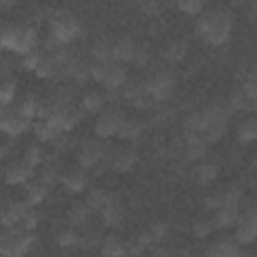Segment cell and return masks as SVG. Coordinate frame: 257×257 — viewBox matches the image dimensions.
<instances>
[{"label":"cell","mask_w":257,"mask_h":257,"mask_svg":"<svg viewBox=\"0 0 257 257\" xmlns=\"http://www.w3.org/2000/svg\"><path fill=\"white\" fill-rule=\"evenodd\" d=\"M8 155V147L6 145H0V159H4Z\"/></svg>","instance_id":"39"},{"label":"cell","mask_w":257,"mask_h":257,"mask_svg":"<svg viewBox=\"0 0 257 257\" xmlns=\"http://www.w3.org/2000/svg\"><path fill=\"white\" fill-rule=\"evenodd\" d=\"M137 48H139V44L133 38H128V36L112 40V62L122 64V66L133 62L135 54H137Z\"/></svg>","instance_id":"10"},{"label":"cell","mask_w":257,"mask_h":257,"mask_svg":"<svg viewBox=\"0 0 257 257\" xmlns=\"http://www.w3.org/2000/svg\"><path fill=\"white\" fill-rule=\"evenodd\" d=\"M124 217H126L124 205H122L114 195H112V197L108 199V203L100 209V219H102V223H104L106 227H120L122 221H124Z\"/></svg>","instance_id":"11"},{"label":"cell","mask_w":257,"mask_h":257,"mask_svg":"<svg viewBox=\"0 0 257 257\" xmlns=\"http://www.w3.org/2000/svg\"><path fill=\"white\" fill-rule=\"evenodd\" d=\"M237 139H239L243 145H249V143H253V141L257 139V120H255L253 116L245 118V120L239 124V128H237Z\"/></svg>","instance_id":"24"},{"label":"cell","mask_w":257,"mask_h":257,"mask_svg":"<svg viewBox=\"0 0 257 257\" xmlns=\"http://www.w3.org/2000/svg\"><path fill=\"white\" fill-rule=\"evenodd\" d=\"M38 60H40V52H38V50H36V52H30V54H26V56H22V66H24V70L34 72L36 66H38Z\"/></svg>","instance_id":"35"},{"label":"cell","mask_w":257,"mask_h":257,"mask_svg":"<svg viewBox=\"0 0 257 257\" xmlns=\"http://www.w3.org/2000/svg\"><path fill=\"white\" fill-rule=\"evenodd\" d=\"M110 197H112V195H110L108 191H104V189H92V191L86 195L84 203H86V207L90 209V213H100V209L108 203Z\"/></svg>","instance_id":"22"},{"label":"cell","mask_w":257,"mask_h":257,"mask_svg":"<svg viewBox=\"0 0 257 257\" xmlns=\"http://www.w3.org/2000/svg\"><path fill=\"white\" fill-rule=\"evenodd\" d=\"M38 32L32 26L24 24H6L0 28V50H10L20 56L36 52Z\"/></svg>","instance_id":"2"},{"label":"cell","mask_w":257,"mask_h":257,"mask_svg":"<svg viewBox=\"0 0 257 257\" xmlns=\"http://www.w3.org/2000/svg\"><path fill=\"white\" fill-rule=\"evenodd\" d=\"M183 155L187 161L193 163H201L207 159L209 155V143L199 137V135H187L185 137V147H183Z\"/></svg>","instance_id":"9"},{"label":"cell","mask_w":257,"mask_h":257,"mask_svg":"<svg viewBox=\"0 0 257 257\" xmlns=\"http://www.w3.org/2000/svg\"><path fill=\"white\" fill-rule=\"evenodd\" d=\"M90 209L86 207V203L82 201V203H74L72 207H70V211H68V219H70V223L74 225V227H82V225H86V221L90 219Z\"/></svg>","instance_id":"25"},{"label":"cell","mask_w":257,"mask_h":257,"mask_svg":"<svg viewBox=\"0 0 257 257\" xmlns=\"http://www.w3.org/2000/svg\"><path fill=\"white\" fill-rule=\"evenodd\" d=\"M257 237V215H255V209H245L241 211V217L235 225V243L243 249L247 245H253Z\"/></svg>","instance_id":"5"},{"label":"cell","mask_w":257,"mask_h":257,"mask_svg":"<svg viewBox=\"0 0 257 257\" xmlns=\"http://www.w3.org/2000/svg\"><path fill=\"white\" fill-rule=\"evenodd\" d=\"M143 255H145V251L137 243H126V249L120 257H143Z\"/></svg>","instance_id":"37"},{"label":"cell","mask_w":257,"mask_h":257,"mask_svg":"<svg viewBox=\"0 0 257 257\" xmlns=\"http://www.w3.org/2000/svg\"><path fill=\"white\" fill-rule=\"evenodd\" d=\"M24 167H28L32 173L40 167V163H42V149L38 147V145H30L26 151H24V157H22V161H20Z\"/></svg>","instance_id":"27"},{"label":"cell","mask_w":257,"mask_h":257,"mask_svg":"<svg viewBox=\"0 0 257 257\" xmlns=\"http://www.w3.org/2000/svg\"><path fill=\"white\" fill-rule=\"evenodd\" d=\"M6 112H8V108H6V106H2V104H0V120H2V118H4V114H6Z\"/></svg>","instance_id":"40"},{"label":"cell","mask_w":257,"mask_h":257,"mask_svg":"<svg viewBox=\"0 0 257 257\" xmlns=\"http://www.w3.org/2000/svg\"><path fill=\"white\" fill-rule=\"evenodd\" d=\"M151 62V48L145 46V44H139L137 48V54H135V60L133 64H139V66H147Z\"/></svg>","instance_id":"33"},{"label":"cell","mask_w":257,"mask_h":257,"mask_svg":"<svg viewBox=\"0 0 257 257\" xmlns=\"http://www.w3.org/2000/svg\"><path fill=\"white\" fill-rule=\"evenodd\" d=\"M122 118H124V116L120 114V110H116V108H104V110L96 116V120H94V135L100 137V139L116 137Z\"/></svg>","instance_id":"7"},{"label":"cell","mask_w":257,"mask_h":257,"mask_svg":"<svg viewBox=\"0 0 257 257\" xmlns=\"http://www.w3.org/2000/svg\"><path fill=\"white\" fill-rule=\"evenodd\" d=\"M34 74L40 76V78H46V80L56 78V76H60V66H58V62L52 54L44 52V54H40V60H38V66H36Z\"/></svg>","instance_id":"17"},{"label":"cell","mask_w":257,"mask_h":257,"mask_svg":"<svg viewBox=\"0 0 257 257\" xmlns=\"http://www.w3.org/2000/svg\"><path fill=\"white\" fill-rule=\"evenodd\" d=\"M213 231H215L213 219H199V221L193 225V235H195L197 239H209Z\"/></svg>","instance_id":"31"},{"label":"cell","mask_w":257,"mask_h":257,"mask_svg":"<svg viewBox=\"0 0 257 257\" xmlns=\"http://www.w3.org/2000/svg\"><path fill=\"white\" fill-rule=\"evenodd\" d=\"M76 159H78V169L90 171V169H94L98 163H102V159H104V145H102L100 141L86 139V141L78 147Z\"/></svg>","instance_id":"6"},{"label":"cell","mask_w":257,"mask_h":257,"mask_svg":"<svg viewBox=\"0 0 257 257\" xmlns=\"http://www.w3.org/2000/svg\"><path fill=\"white\" fill-rule=\"evenodd\" d=\"M32 126V122L24 116H20L16 110H10L4 114V118L0 120V133H4L6 137H20L24 133H28Z\"/></svg>","instance_id":"8"},{"label":"cell","mask_w":257,"mask_h":257,"mask_svg":"<svg viewBox=\"0 0 257 257\" xmlns=\"http://www.w3.org/2000/svg\"><path fill=\"white\" fill-rule=\"evenodd\" d=\"M149 257H169V253L165 249H155V251H151Z\"/></svg>","instance_id":"38"},{"label":"cell","mask_w":257,"mask_h":257,"mask_svg":"<svg viewBox=\"0 0 257 257\" xmlns=\"http://www.w3.org/2000/svg\"><path fill=\"white\" fill-rule=\"evenodd\" d=\"M60 183H62V187H64L66 193L78 195V193H82V191L86 189L88 177H86V171H82V169H72V171L60 175Z\"/></svg>","instance_id":"12"},{"label":"cell","mask_w":257,"mask_h":257,"mask_svg":"<svg viewBox=\"0 0 257 257\" xmlns=\"http://www.w3.org/2000/svg\"><path fill=\"white\" fill-rule=\"evenodd\" d=\"M241 255L243 249L233 239H217L205 251V257H241Z\"/></svg>","instance_id":"13"},{"label":"cell","mask_w":257,"mask_h":257,"mask_svg":"<svg viewBox=\"0 0 257 257\" xmlns=\"http://www.w3.org/2000/svg\"><path fill=\"white\" fill-rule=\"evenodd\" d=\"M223 201H225V193H223V191H215V193H209V195L205 197V207L215 213L217 209L223 207Z\"/></svg>","instance_id":"32"},{"label":"cell","mask_w":257,"mask_h":257,"mask_svg":"<svg viewBox=\"0 0 257 257\" xmlns=\"http://www.w3.org/2000/svg\"><path fill=\"white\" fill-rule=\"evenodd\" d=\"M163 56H165L167 62H173V64L181 62V60L187 56V42H185V40H173V42L165 48Z\"/></svg>","instance_id":"23"},{"label":"cell","mask_w":257,"mask_h":257,"mask_svg":"<svg viewBox=\"0 0 257 257\" xmlns=\"http://www.w3.org/2000/svg\"><path fill=\"white\" fill-rule=\"evenodd\" d=\"M149 233H151V237L155 239V243L159 245L165 237H167V233H169V227H167V223H155L151 229H149Z\"/></svg>","instance_id":"34"},{"label":"cell","mask_w":257,"mask_h":257,"mask_svg":"<svg viewBox=\"0 0 257 257\" xmlns=\"http://www.w3.org/2000/svg\"><path fill=\"white\" fill-rule=\"evenodd\" d=\"M98 247H100V253H98L100 257H120L126 249V243L116 235H106L98 243Z\"/></svg>","instance_id":"18"},{"label":"cell","mask_w":257,"mask_h":257,"mask_svg":"<svg viewBox=\"0 0 257 257\" xmlns=\"http://www.w3.org/2000/svg\"><path fill=\"white\" fill-rule=\"evenodd\" d=\"M219 175V165L215 161H201L195 169V177H197V183L199 185H211Z\"/></svg>","instance_id":"20"},{"label":"cell","mask_w":257,"mask_h":257,"mask_svg":"<svg viewBox=\"0 0 257 257\" xmlns=\"http://www.w3.org/2000/svg\"><path fill=\"white\" fill-rule=\"evenodd\" d=\"M92 60L98 62H112V40H98L92 46Z\"/></svg>","instance_id":"26"},{"label":"cell","mask_w":257,"mask_h":257,"mask_svg":"<svg viewBox=\"0 0 257 257\" xmlns=\"http://www.w3.org/2000/svg\"><path fill=\"white\" fill-rule=\"evenodd\" d=\"M80 104H82V110L84 112H90V114H96L98 116L106 108V96L100 90H88L80 98Z\"/></svg>","instance_id":"16"},{"label":"cell","mask_w":257,"mask_h":257,"mask_svg":"<svg viewBox=\"0 0 257 257\" xmlns=\"http://www.w3.org/2000/svg\"><path fill=\"white\" fill-rule=\"evenodd\" d=\"M24 187H26V199H24V201H26L30 207H36L38 203H42V201L48 197V191H50V189L44 187L38 179H30Z\"/></svg>","instance_id":"19"},{"label":"cell","mask_w":257,"mask_h":257,"mask_svg":"<svg viewBox=\"0 0 257 257\" xmlns=\"http://www.w3.org/2000/svg\"><path fill=\"white\" fill-rule=\"evenodd\" d=\"M128 76H126V68L122 64H116V62H110L108 66V72L102 80V86L108 90V92H120V88L126 84Z\"/></svg>","instance_id":"14"},{"label":"cell","mask_w":257,"mask_h":257,"mask_svg":"<svg viewBox=\"0 0 257 257\" xmlns=\"http://www.w3.org/2000/svg\"><path fill=\"white\" fill-rule=\"evenodd\" d=\"M175 86H177V80L173 76V72L169 70H157L155 74H151L147 80H145V88L147 92L151 94V98L155 100V104L159 102H167L173 92H175Z\"/></svg>","instance_id":"4"},{"label":"cell","mask_w":257,"mask_h":257,"mask_svg":"<svg viewBox=\"0 0 257 257\" xmlns=\"http://www.w3.org/2000/svg\"><path fill=\"white\" fill-rule=\"evenodd\" d=\"M82 32L80 20L70 12V10H56L50 16V30H48V38H52L54 42H58L60 46H68L70 42H74Z\"/></svg>","instance_id":"3"},{"label":"cell","mask_w":257,"mask_h":257,"mask_svg":"<svg viewBox=\"0 0 257 257\" xmlns=\"http://www.w3.org/2000/svg\"><path fill=\"white\" fill-rule=\"evenodd\" d=\"M141 10L145 12V16H161L163 4H161V2H145V4L141 6Z\"/></svg>","instance_id":"36"},{"label":"cell","mask_w":257,"mask_h":257,"mask_svg":"<svg viewBox=\"0 0 257 257\" xmlns=\"http://www.w3.org/2000/svg\"><path fill=\"white\" fill-rule=\"evenodd\" d=\"M32 177H34V173H32L28 167H24L22 163H12V165L4 171V181H6L8 185H12V187H16V185H26Z\"/></svg>","instance_id":"15"},{"label":"cell","mask_w":257,"mask_h":257,"mask_svg":"<svg viewBox=\"0 0 257 257\" xmlns=\"http://www.w3.org/2000/svg\"><path fill=\"white\" fill-rule=\"evenodd\" d=\"M233 32V18L223 8L203 10L197 20V34L211 46H223Z\"/></svg>","instance_id":"1"},{"label":"cell","mask_w":257,"mask_h":257,"mask_svg":"<svg viewBox=\"0 0 257 257\" xmlns=\"http://www.w3.org/2000/svg\"><path fill=\"white\" fill-rule=\"evenodd\" d=\"M16 100V80H0V104L10 106Z\"/></svg>","instance_id":"28"},{"label":"cell","mask_w":257,"mask_h":257,"mask_svg":"<svg viewBox=\"0 0 257 257\" xmlns=\"http://www.w3.org/2000/svg\"><path fill=\"white\" fill-rule=\"evenodd\" d=\"M141 133H143V122L141 120H137V118H122L116 137H120L122 141H135V139L141 137Z\"/></svg>","instance_id":"21"},{"label":"cell","mask_w":257,"mask_h":257,"mask_svg":"<svg viewBox=\"0 0 257 257\" xmlns=\"http://www.w3.org/2000/svg\"><path fill=\"white\" fill-rule=\"evenodd\" d=\"M177 10L185 16H201L205 10V4L201 0H181L177 2Z\"/></svg>","instance_id":"30"},{"label":"cell","mask_w":257,"mask_h":257,"mask_svg":"<svg viewBox=\"0 0 257 257\" xmlns=\"http://www.w3.org/2000/svg\"><path fill=\"white\" fill-rule=\"evenodd\" d=\"M56 243L62 249H72V247H78L80 245V235L74 229H62L56 235Z\"/></svg>","instance_id":"29"}]
</instances>
